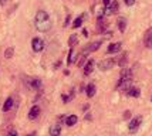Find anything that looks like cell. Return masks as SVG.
<instances>
[{
	"instance_id": "6da1fadb",
	"label": "cell",
	"mask_w": 152,
	"mask_h": 136,
	"mask_svg": "<svg viewBox=\"0 0 152 136\" xmlns=\"http://www.w3.org/2000/svg\"><path fill=\"white\" fill-rule=\"evenodd\" d=\"M34 24H36V28L41 33H46L48 31L51 26H53V23H51V20L48 17V14L47 12L44 10H39L37 14H36V17H34Z\"/></svg>"
},
{
	"instance_id": "7a4b0ae2",
	"label": "cell",
	"mask_w": 152,
	"mask_h": 136,
	"mask_svg": "<svg viewBox=\"0 0 152 136\" xmlns=\"http://www.w3.org/2000/svg\"><path fill=\"white\" fill-rule=\"evenodd\" d=\"M114 65H115V60L114 58H105L98 64V68L101 70V71H107V70H111Z\"/></svg>"
},
{
	"instance_id": "3957f363",
	"label": "cell",
	"mask_w": 152,
	"mask_h": 136,
	"mask_svg": "<svg viewBox=\"0 0 152 136\" xmlns=\"http://www.w3.org/2000/svg\"><path fill=\"white\" fill-rule=\"evenodd\" d=\"M31 48H33L36 52L43 51V48H44V41L41 39H39V37H34V39L31 40Z\"/></svg>"
},
{
	"instance_id": "277c9868",
	"label": "cell",
	"mask_w": 152,
	"mask_h": 136,
	"mask_svg": "<svg viewBox=\"0 0 152 136\" xmlns=\"http://www.w3.org/2000/svg\"><path fill=\"white\" fill-rule=\"evenodd\" d=\"M141 123H142V116H135L132 121L129 122V125H128V129H129V132H137Z\"/></svg>"
},
{
	"instance_id": "5b68a950",
	"label": "cell",
	"mask_w": 152,
	"mask_h": 136,
	"mask_svg": "<svg viewBox=\"0 0 152 136\" xmlns=\"http://www.w3.org/2000/svg\"><path fill=\"white\" fill-rule=\"evenodd\" d=\"M144 44L146 48H152V28H149L146 31L145 37H144Z\"/></svg>"
},
{
	"instance_id": "8992f818",
	"label": "cell",
	"mask_w": 152,
	"mask_h": 136,
	"mask_svg": "<svg viewBox=\"0 0 152 136\" xmlns=\"http://www.w3.org/2000/svg\"><path fill=\"white\" fill-rule=\"evenodd\" d=\"M94 65H95V61L94 60H88V63L84 67V75H90L94 71Z\"/></svg>"
},
{
	"instance_id": "52a82bcc",
	"label": "cell",
	"mask_w": 152,
	"mask_h": 136,
	"mask_svg": "<svg viewBox=\"0 0 152 136\" xmlns=\"http://www.w3.org/2000/svg\"><path fill=\"white\" fill-rule=\"evenodd\" d=\"M105 12H107V14L117 13V12H118V1H117V0H114L113 3H111V4H110V6L105 9Z\"/></svg>"
},
{
	"instance_id": "ba28073f",
	"label": "cell",
	"mask_w": 152,
	"mask_h": 136,
	"mask_svg": "<svg viewBox=\"0 0 152 136\" xmlns=\"http://www.w3.org/2000/svg\"><path fill=\"white\" fill-rule=\"evenodd\" d=\"M39 115H40V106L34 105L33 108L30 109V112H28V118L33 121V119H36V118H39Z\"/></svg>"
},
{
	"instance_id": "9c48e42d",
	"label": "cell",
	"mask_w": 152,
	"mask_h": 136,
	"mask_svg": "<svg viewBox=\"0 0 152 136\" xmlns=\"http://www.w3.org/2000/svg\"><path fill=\"white\" fill-rule=\"evenodd\" d=\"M121 43H114V44H110L108 45V48H107V52H110V54H113V52H118L121 50Z\"/></svg>"
},
{
	"instance_id": "30bf717a",
	"label": "cell",
	"mask_w": 152,
	"mask_h": 136,
	"mask_svg": "<svg viewBox=\"0 0 152 136\" xmlns=\"http://www.w3.org/2000/svg\"><path fill=\"white\" fill-rule=\"evenodd\" d=\"M126 94L129 95V97H134V98H138L141 95V91L138 88H135V87H129L128 89H126Z\"/></svg>"
},
{
	"instance_id": "8fae6325",
	"label": "cell",
	"mask_w": 152,
	"mask_h": 136,
	"mask_svg": "<svg viewBox=\"0 0 152 136\" xmlns=\"http://www.w3.org/2000/svg\"><path fill=\"white\" fill-rule=\"evenodd\" d=\"M117 23H118V28L121 33L125 31L126 28V19L125 17H118V20H117Z\"/></svg>"
},
{
	"instance_id": "7c38bea8",
	"label": "cell",
	"mask_w": 152,
	"mask_h": 136,
	"mask_svg": "<svg viewBox=\"0 0 152 136\" xmlns=\"http://www.w3.org/2000/svg\"><path fill=\"white\" fill-rule=\"evenodd\" d=\"M60 133H61V126L58 123H56V125H53L50 128V136H58Z\"/></svg>"
},
{
	"instance_id": "4fadbf2b",
	"label": "cell",
	"mask_w": 152,
	"mask_h": 136,
	"mask_svg": "<svg viewBox=\"0 0 152 136\" xmlns=\"http://www.w3.org/2000/svg\"><path fill=\"white\" fill-rule=\"evenodd\" d=\"M99 45H101V41H95L93 44H90L88 47L86 48V52H93V51H97L99 48Z\"/></svg>"
},
{
	"instance_id": "5bb4252c",
	"label": "cell",
	"mask_w": 152,
	"mask_h": 136,
	"mask_svg": "<svg viewBox=\"0 0 152 136\" xmlns=\"http://www.w3.org/2000/svg\"><path fill=\"white\" fill-rule=\"evenodd\" d=\"M77 121H78V118L75 116V115H70V116L66 118V125H68V126H74V125L77 123Z\"/></svg>"
},
{
	"instance_id": "9a60e30c",
	"label": "cell",
	"mask_w": 152,
	"mask_h": 136,
	"mask_svg": "<svg viewBox=\"0 0 152 136\" xmlns=\"http://www.w3.org/2000/svg\"><path fill=\"white\" fill-rule=\"evenodd\" d=\"M13 98H7L6 102H4V105H3V111L4 112H7V111H10L12 108H13Z\"/></svg>"
},
{
	"instance_id": "2e32d148",
	"label": "cell",
	"mask_w": 152,
	"mask_h": 136,
	"mask_svg": "<svg viewBox=\"0 0 152 136\" xmlns=\"http://www.w3.org/2000/svg\"><path fill=\"white\" fill-rule=\"evenodd\" d=\"M95 95V85L94 84H88L87 85V97L93 98Z\"/></svg>"
},
{
	"instance_id": "e0dca14e",
	"label": "cell",
	"mask_w": 152,
	"mask_h": 136,
	"mask_svg": "<svg viewBox=\"0 0 152 136\" xmlns=\"http://www.w3.org/2000/svg\"><path fill=\"white\" fill-rule=\"evenodd\" d=\"M74 60H75V50L71 48V50H70V54H68V58H67V63H68V64H73Z\"/></svg>"
},
{
	"instance_id": "ac0fdd59",
	"label": "cell",
	"mask_w": 152,
	"mask_h": 136,
	"mask_svg": "<svg viewBox=\"0 0 152 136\" xmlns=\"http://www.w3.org/2000/svg\"><path fill=\"white\" fill-rule=\"evenodd\" d=\"M83 20H84V16H80V17H77V19L74 20V23H73L74 28H78V27L83 24Z\"/></svg>"
},
{
	"instance_id": "d6986e66",
	"label": "cell",
	"mask_w": 152,
	"mask_h": 136,
	"mask_svg": "<svg viewBox=\"0 0 152 136\" xmlns=\"http://www.w3.org/2000/svg\"><path fill=\"white\" fill-rule=\"evenodd\" d=\"M77 40H78V36L77 34H71L70 39H68V45H74L77 43Z\"/></svg>"
},
{
	"instance_id": "ffe728a7",
	"label": "cell",
	"mask_w": 152,
	"mask_h": 136,
	"mask_svg": "<svg viewBox=\"0 0 152 136\" xmlns=\"http://www.w3.org/2000/svg\"><path fill=\"white\" fill-rule=\"evenodd\" d=\"M31 87H33L34 89H39L40 87H41V81H40L39 78H34L33 81H31Z\"/></svg>"
},
{
	"instance_id": "44dd1931",
	"label": "cell",
	"mask_w": 152,
	"mask_h": 136,
	"mask_svg": "<svg viewBox=\"0 0 152 136\" xmlns=\"http://www.w3.org/2000/svg\"><path fill=\"white\" fill-rule=\"evenodd\" d=\"M13 52H14V50L10 47V48H7L6 50V52H4V57L6 58H12V55H13Z\"/></svg>"
},
{
	"instance_id": "7402d4cb",
	"label": "cell",
	"mask_w": 152,
	"mask_h": 136,
	"mask_svg": "<svg viewBox=\"0 0 152 136\" xmlns=\"http://www.w3.org/2000/svg\"><path fill=\"white\" fill-rule=\"evenodd\" d=\"M125 63H126V54H124V55H122V58L119 60L118 64L121 65V67H124V65H125Z\"/></svg>"
},
{
	"instance_id": "603a6c76",
	"label": "cell",
	"mask_w": 152,
	"mask_h": 136,
	"mask_svg": "<svg viewBox=\"0 0 152 136\" xmlns=\"http://www.w3.org/2000/svg\"><path fill=\"white\" fill-rule=\"evenodd\" d=\"M84 61H86V54H83V55H81V58L78 60V65H83L84 64Z\"/></svg>"
},
{
	"instance_id": "cb8c5ba5",
	"label": "cell",
	"mask_w": 152,
	"mask_h": 136,
	"mask_svg": "<svg viewBox=\"0 0 152 136\" xmlns=\"http://www.w3.org/2000/svg\"><path fill=\"white\" fill-rule=\"evenodd\" d=\"M124 1H125L126 6H132L134 3H135V0H124Z\"/></svg>"
},
{
	"instance_id": "d4e9b609",
	"label": "cell",
	"mask_w": 152,
	"mask_h": 136,
	"mask_svg": "<svg viewBox=\"0 0 152 136\" xmlns=\"http://www.w3.org/2000/svg\"><path fill=\"white\" fill-rule=\"evenodd\" d=\"M70 20H71V17H70V14H68V16H67V19H66V23H64V26H68V23H70Z\"/></svg>"
},
{
	"instance_id": "484cf974",
	"label": "cell",
	"mask_w": 152,
	"mask_h": 136,
	"mask_svg": "<svg viewBox=\"0 0 152 136\" xmlns=\"http://www.w3.org/2000/svg\"><path fill=\"white\" fill-rule=\"evenodd\" d=\"M7 136H17V132H16V130H10Z\"/></svg>"
},
{
	"instance_id": "4316f807",
	"label": "cell",
	"mask_w": 152,
	"mask_h": 136,
	"mask_svg": "<svg viewBox=\"0 0 152 136\" xmlns=\"http://www.w3.org/2000/svg\"><path fill=\"white\" fill-rule=\"evenodd\" d=\"M129 115H131V112H129V111H126L125 113H124V118H129Z\"/></svg>"
},
{
	"instance_id": "83f0119b",
	"label": "cell",
	"mask_w": 152,
	"mask_h": 136,
	"mask_svg": "<svg viewBox=\"0 0 152 136\" xmlns=\"http://www.w3.org/2000/svg\"><path fill=\"white\" fill-rule=\"evenodd\" d=\"M110 1H111V0H102V3H104L105 6H110Z\"/></svg>"
},
{
	"instance_id": "f1b7e54d",
	"label": "cell",
	"mask_w": 152,
	"mask_h": 136,
	"mask_svg": "<svg viewBox=\"0 0 152 136\" xmlns=\"http://www.w3.org/2000/svg\"><path fill=\"white\" fill-rule=\"evenodd\" d=\"M28 136H34V133H31V135H28Z\"/></svg>"
}]
</instances>
